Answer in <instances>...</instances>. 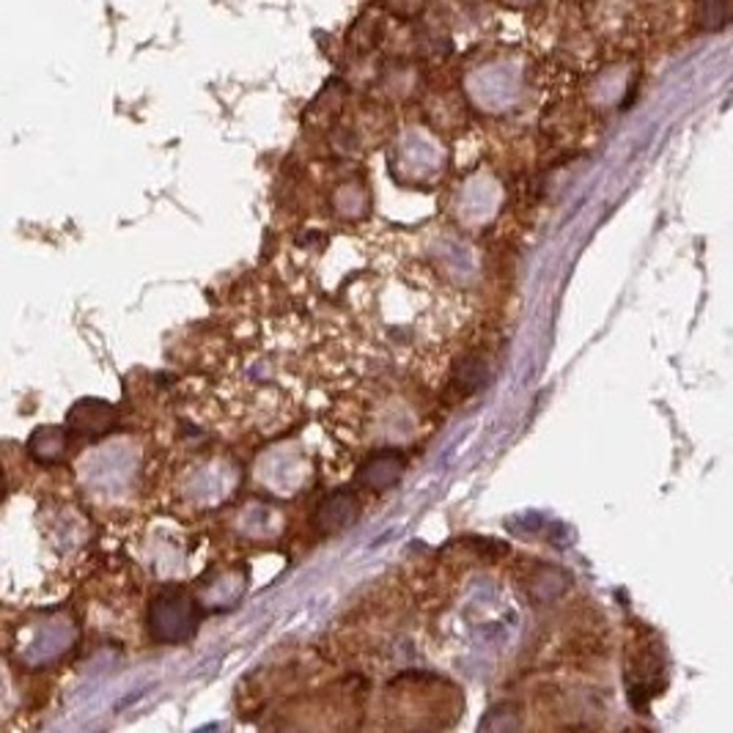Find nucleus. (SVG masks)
<instances>
[{"label":"nucleus","instance_id":"obj_1","mask_svg":"<svg viewBox=\"0 0 733 733\" xmlns=\"http://www.w3.org/2000/svg\"><path fill=\"white\" fill-rule=\"evenodd\" d=\"M198 604L184 590H162L149 608V630L157 643H182L198 630Z\"/></svg>","mask_w":733,"mask_h":733},{"label":"nucleus","instance_id":"obj_2","mask_svg":"<svg viewBox=\"0 0 733 733\" xmlns=\"http://www.w3.org/2000/svg\"><path fill=\"white\" fill-rule=\"evenodd\" d=\"M407 459L399 451H379L361 467V484L371 492H384L404 476Z\"/></svg>","mask_w":733,"mask_h":733},{"label":"nucleus","instance_id":"obj_3","mask_svg":"<svg viewBox=\"0 0 733 733\" xmlns=\"http://www.w3.org/2000/svg\"><path fill=\"white\" fill-rule=\"evenodd\" d=\"M113 424H115V410L110 407L108 402H97V399L75 404L70 418H66V426H70L72 431L86 437L105 435V431L113 429Z\"/></svg>","mask_w":733,"mask_h":733},{"label":"nucleus","instance_id":"obj_4","mask_svg":"<svg viewBox=\"0 0 733 733\" xmlns=\"http://www.w3.org/2000/svg\"><path fill=\"white\" fill-rule=\"evenodd\" d=\"M357 514V500L350 492H335L330 498L321 500V505L316 509V525L325 533H335L341 527L350 525Z\"/></svg>","mask_w":733,"mask_h":733},{"label":"nucleus","instance_id":"obj_5","mask_svg":"<svg viewBox=\"0 0 733 733\" xmlns=\"http://www.w3.org/2000/svg\"><path fill=\"white\" fill-rule=\"evenodd\" d=\"M63 448H66V435H63V429H58V426L36 429L28 442V451L34 453L39 462H58V459L63 456Z\"/></svg>","mask_w":733,"mask_h":733}]
</instances>
